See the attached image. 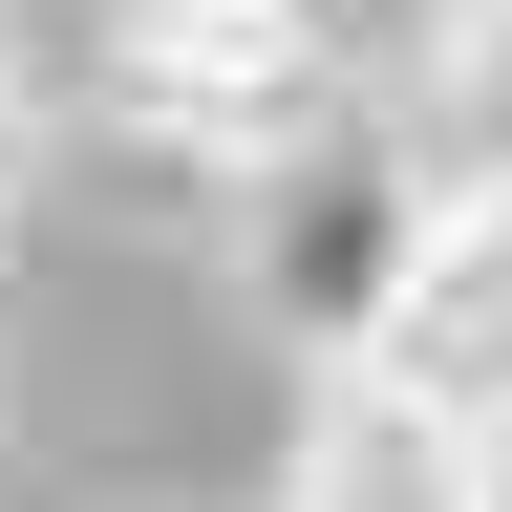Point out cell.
<instances>
[{"label": "cell", "mask_w": 512, "mask_h": 512, "mask_svg": "<svg viewBox=\"0 0 512 512\" xmlns=\"http://www.w3.org/2000/svg\"><path fill=\"white\" fill-rule=\"evenodd\" d=\"M86 86H107V128L150 171L256 192L299 128H342V43H320V0H107Z\"/></svg>", "instance_id": "6da1fadb"}, {"label": "cell", "mask_w": 512, "mask_h": 512, "mask_svg": "<svg viewBox=\"0 0 512 512\" xmlns=\"http://www.w3.org/2000/svg\"><path fill=\"white\" fill-rule=\"evenodd\" d=\"M363 363H406L448 427H512V171H448V214L406 256V299L363 320Z\"/></svg>", "instance_id": "3957f363"}, {"label": "cell", "mask_w": 512, "mask_h": 512, "mask_svg": "<svg viewBox=\"0 0 512 512\" xmlns=\"http://www.w3.org/2000/svg\"><path fill=\"white\" fill-rule=\"evenodd\" d=\"M427 171H512V0H427Z\"/></svg>", "instance_id": "5b68a950"}, {"label": "cell", "mask_w": 512, "mask_h": 512, "mask_svg": "<svg viewBox=\"0 0 512 512\" xmlns=\"http://www.w3.org/2000/svg\"><path fill=\"white\" fill-rule=\"evenodd\" d=\"M491 512H512V427H491Z\"/></svg>", "instance_id": "8992f818"}, {"label": "cell", "mask_w": 512, "mask_h": 512, "mask_svg": "<svg viewBox=\"0 0 512 512\" xmlns=\"http://www.w3.org/2000/svg\"><path fill=\"white\" fill-rule=\"evenodd\" d=\"M427 214H448V171H427V150H384L363 107H342V128H299V150L256 171V299H278V320H299L320 363H342L363 320L406 299Z\"/></svg>", "instance_id": "7a4b0ae2"}, {"label": "cell", "mask_w": 512, "mask_h": 512, "mask_svg": "<svg viewBox=\"0 0 512 512\" xmlns=\"http://www.w3.org/2000/svg\"><path fill=\"white\" fill-rule=\"evenodd\" d=\"M278 512H491V427H448L406 363H320V406L278 448Z\"/></svg>", "instance_id": "277c9868"}]
</instances>
